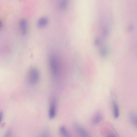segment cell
Masks as SVG:
<instances>
[{"label":"cell","instance_id":"1","mask_svg":"<svg viewBox=\"0 0 137 137\" xmlns=\"http://www.w3.org/2000/svg\"><path fill=\"white\" fill-rule=\"evenodd\" d=\"M49 68L52 75L54 77H57L59 73L60 66L57 57L53 54H51L49 56Z\"/></svg>","mask_w":137,"mask_h":137},{"label":"cell","instance_id":"2","mask_svg":"<svg viewBox=\"0 0 137 137\" xmlns=\"http://www.w3.org/2000/svg\"><path fill=\"white\" fill-rule=\"evenodd\" d=\"M39 77V73L38 69L35 67H32L28 73L27 80L28 83L32 85L37 84L38 82Z\"/></svg>","mask_w":137,"mask_h":137},{"label":"cell","instance_id":"3","mask_svg":"<svg viewBox=\"0 0 137 137\" xmlns=\"http://www.w3.org/2000/svg\"><path fill=\"white\" fill-rule=\"evenodd\" d=\"M57 103L55 100L51 102L50 105L49 111V117L50 119L52 120L54 118L57 113Z\"/></svg>","mask_w":137,"mask_h":137},{"label":"cell","instance_id":"4","mask_svg":"<svg viewBox=\"0 0 137 137\" xmlns=\"http://www.w3.org/2000/svg\"><path fill=\"white\" fill-rule=\"evenodd\" d=\"M74 127L76 131L81 137H90L88 132L81 126L76 123L74 125Z\"/></svg>","mask_w":137,"mask_h":137},{"label":"cell","instance_id":"5","mask_svg":"<svg viewBox=\"0 0 137 137\" xmlns=\"http://www.w3.org/2000/svg\"><path fill=\"white\" fill-rule=\"evenodd\" d=\"M19 26L22 34H26L27 31V22L26 20L25 19H21L19 22Z\"/></svg>","mask_w":137,"mask_h":137},{"label":"cell","instance_id":"6","mask_svg":"<svg viewBox=\"0 0 137 137\" xmlns=\"http://www.w3.org/2000/svg\"><path fill=\"white\" fill-rule=\"evenodd\" d=\"M103 118V116L101 113L98 111L94 115L92 120V122L94 124H98L102 121Z\"/></svg>","mask_w":137,"mask_h":137},{"label":"cell","instance_id":"7","mask_svg":"<svg viewBox=\"0 0 137 137\" xmlns=\"http://www.w3.org/2000/svg\"><path fill=\"white\" fill-rule=\"evenodd\" d=\"M112 106L114 117L117 118L120 116V110L117 103L115 101H113L112 103Z\"/></svg>","mask_w":137,"mask_h":137},{"label":"cell","instance_id":"8","mask_svg":"<svg viewBox=\"0 0 137 137\" xmlns=\"http://www.w3.org/2000/svg\"><path fill=\"white\" fill-rule=\"evenodd\" d=\"M59 132L62 137H71L66 127L64 126H62L60 127L59 129Z\"/></svg>","mask_w":137,"mask_h":137},{"label":"cell","instance_id":"9","mask_svg":"<svg viewBox=\"0 0 137 137\" xmlns=\"http://www.w3.org/2000/svg\"><path fill=\"white\" fill-rule=\"evenodd\" d=\"M48 19L46 17H43L40 18L38 21L37 24L39 27H43L48 24Z\"/></svg>","mask_w":137,"mask_h":137},{"label":"cell","instance_id":"10","mask_svg":"<svg viewBox=\"0 0 137 137\" xmlns=\"http://www.w3.org/2000/svg\"><path fill=\"white\" fill-rule=\"evenodd\" d=\"M129 120L131 123L137 128V115L133 113H131L129 115Z\"/></svg>","mask_w":137,"mask_h":137},{"label":"cell","instance_id":"11","mask_svg":"<svg viewBox=\"0 0 137 137\" xmlns=\"http://www.w3.org/2000/svg\"><path fill=\"white\" fill-rule=\"evenodd\" d=\"M38 137H50V135L48 130H44L40 132Z\"/></svg>","mask_w":137,"mask_h":137},{"label":"cell","instance_id":"12","mask_svg":"<svg viewBox=\"0 0 137 137\" xmlns=\"http://www.w3.org/2000/svg\"><path fill=\"white\" fill-rule=\"evenodd\" d=\"M67 6V2L66 1H63L60 2V6L62 9H64Z\"/></svg>","mask_w":137,"mask_h":137},{"label":"cell","instance_id":"13","mask_svg":"<svg viewBox=\"0 0 137 137\" xmlns=\"http://www.w3.org/2000/svg\"><path fill=\"white\" fill-rule=\"evenodd\" d=\"M12 132L11 130L8 129L5 132L3 137H11L12 135Z\"/></svg>","mask_w":137,"mask_h":137},{"label":"cell","instance_id":"14","mask_svg":"<svg viewBox=\"0 0 137 137\" xmlns=\"http://www.w3.org/2000/svg\"><path fill=\"white\" fill-rule=\"evenodd\" d=\"M107 53L106 49L105 48H102L100 51V54L102 57L105 56Z\"/></svg>","mask_w":137,"mask_h":137},{"label":"cell","instance_id":"15","mask_svg":"<svg viewBox=\"0 0 137 137\" xmlns=\"http://www.w3.org/2000/svg\"><path fill=\"white\" fill-rule=\"evenodd\" d=\"M99 43V39H96L94 41V44L96 45H97Z\"/></svg>","mask_w":137,"mask_h":137},{"label":"cell","instance_id":"16","mask_svg":"<svg viewBox=\"0 0 137 137\" xmlns=\"http://www.w3.org/2000/svg\"><path fill=\"white\" fill-rule=\"evenodd\" d=\"M107 137H116L113 134L110 133L108 135Z\"/></svg>","mask_w":137,"mask_h":137},{"label":"cell","instance_id":"17","mask_svg":"<svg viewBox=\"0 0 137 137\" xmlns=\"http://www.w3.org/2000/svg\"><path fill=\"white\" fill-rule=\"evenodd\" d=\"M4 118L3 114V113L1 112L0 113V120L1 121L3 120Z\"/></svg>","mask_w":137,"mask_h":137},{"label":"cell","instance_id":"18","mask_svg":"<svg viewBox=\"0 0 137 137\" xmlns=\"http://www.w3.org/2000/svg\"><path fill=\"white\" fill-rule=\"evenodd\" d=\"M107 31L106 30H105L103 32V35L104 36L106 35L107 33Z\"/></svg>","mask_w":137,"mask_h":137}]
</instances>
